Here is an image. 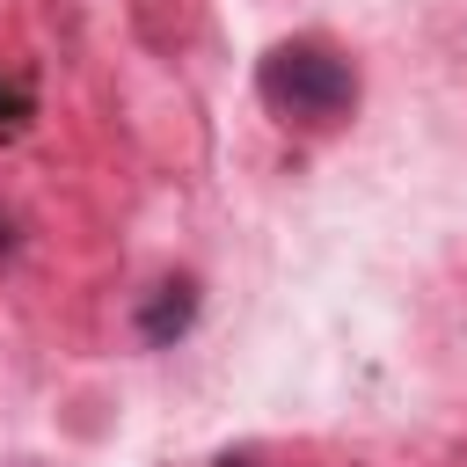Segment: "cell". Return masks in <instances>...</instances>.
Masks as SVG:
<instances>
[{"label":"cell","instance_id":"7a4b0ae2","mask_svg":"<svg viewBox=\"0 0 467 467\" xmlns=\"http://www.w3.org/2000/svg\"><path fill=\"white\" fill-rule=\"evenodd\" d=\"M190 321H197V285H190V277L153 285V299L139 306V336H146V343H175Z\"/></svg>","mask_w":467,"mask_h":467},{"label":"cell","instance_id":"6da1fadb","mask_svg":"<svg viewBox=\"0 0 467 467\" xmlns=\"http://www.w3.org/2000/svg\"><path fill=\"white\" fill-rule=\"evenodd\" d=\"M255 88L277 117H306V124H328L358 102V73L328 51V44H277L263 66H255Z\"/></svg>","mask_w":467,"mask_h":467},{"label":"cell","instance_id":"3957f363","mask_svg":"<svg viewBox=\"0 0 467 467\" xmlns=\"http://www.w3.org/2000/svg\"><path fill=\"white\" fill-rule=\"evenodd\" d=\"M7 109H15V95H0V124H15V117H7Z\"/></svg>","mask_w":467,"mask_h":467}]
</instances>
